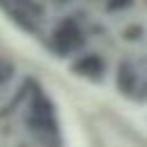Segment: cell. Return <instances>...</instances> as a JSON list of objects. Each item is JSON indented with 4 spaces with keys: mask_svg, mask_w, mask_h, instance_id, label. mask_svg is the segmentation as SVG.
<instances>
[{
    "mask_svg": "<svg viewBox=\"0 0 147 147\" xmlns=\"http://www.w3.org/2000/svg\"><path fill=\"white\" fill-rule=\"evenodd\" d=\"M94 147H147V136L115 110H96L90 117Z\"/></svg>",
    "mask_w": 147,
    "mask_h": 147,
    "instance_id": "6da1fadb",
    "label": "cell"
}]
</instances>
